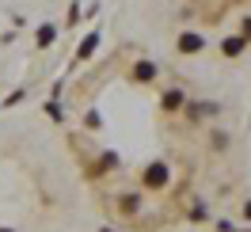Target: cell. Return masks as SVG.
<instances>
[{"instance_id":"1","label":"cell","mask_w":251,"mask_h":232,"mask_svg":"<svg viewBox=\"0 0 251 232\" xmlns=\"http://www.w3.org/2000/svg\"><path fill=\"white\" fill-rule=\"evenodd\" d=\"M145 183H149V186H164V183H168V171L160 168V164H156V168H149V175H145Z\"/></svg>"},{"instance_id":"2","label":"cell","mask_w":251,"mask_h":232,"mask_svg":"<svg viewBox=\"0 0 251 232\" xmlns=\"http://www.w3.org/2000/svg\"><path fill=\"white\" fill-rule=\"evenodd\" d=\"M133 77H137V80H152V77H156V65L141 61V65H137V69H133Z\"/></svg>"},{"instance_id":"3","label":"cell","mask_w":251,"mask_h":232,"mask_svg":"<svg viewBox=\"0 0 251 232\" xmlns=\"http://www.w3.org/2000/svg\"><path fill=\"white\" fill-rule=\"evenodd\" d=\"M179 46L187 50V53H194V50L202 46V38H198V34H183V38H179Z\"/></svg>"},{"instance_id":"4","label":"cell","mask_w":251,"mask_h":232,"mask_svg":"<svg viewBox=\"0 0 251 232\" xmlns=\"http://www.w3.org/2000/svg\"><path fill=\"white\" fill-rule=\"evenodd\" d=\"M240 50H244V42H240V38H228V42H225V53H240Z\"/></svg>"},{"instance_id":"5","label":"cell","mask_w":251,"mask_h":232,"mask_svg":"<svg viewBox=\"0 0 251 232\" xmlns=\"http://www.w3.org/2000/svg\"><path fill=\"white\" fill-rule=\"evenodd\" d=\"M244 34H248V38H251V19H248V23H244Z\"/></svg>"},{"instance_id":"6","label":"cell","mask_w":251,"mask_h":232,"mask_svg":"<svg viewBox=\"0 0 251 232\" xmlns=\"http://www.w3.org/2000/svg\"><path fill=\"white\" fill-rule=\"evenodd\" d=\"M0 232H8V229H0Z\"/></svg>"}]
</instances>
